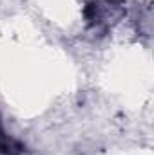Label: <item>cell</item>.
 <instances>
[{
    "mask_svg": "<svg viewBox=\"0 0 154 155\" xmlns=\"http://www.w3.org/2000/svg\"><path fill=\"white\" fill-rule=\"evenodd\" d=\"M0 135H2V126H0Z\"/></svg>",
    "mask_w": 154,
    "mask_h": 155,
    "instance_id": "obj_2",
    "label": "cell"
},
{
    "mask_svg": "<svg viewBox=\"0 0 154 155\" xmlns=\"http://www.w3.org/2000/svg\"><path fill=\"white\" fill-rule=\"evenodd\" d=\"M125 0H93L85 5L83 16L89 25L98 27L105 24L109 18H118L123 13Z\"/></svg>",
    "mask_w": 154,
    "mask_h": 155,
    "instance_id": "obj_1",
    "label": "cell"
}]
</instances>
